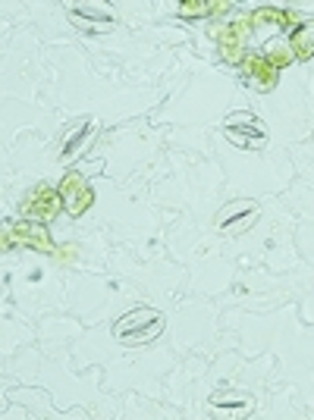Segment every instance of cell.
I'll return each mask as SVG.
<instances>
[{
    "mask_svg": "<svg viewBox=\"0 0 314 420\" xmlns=\"http://www.w3.org/2000/svg\"><path fill=\"white\" fill-rule=\"evenodd\" d=\"M60 204H63V194L60 192H54V188H47V185H38L35 192H29V198H25V204H23V210H25V216L29 220H51L54 214L60 210Z\"/></svg>",
    "mask_w": 314,
    "mask_h": 420,
    "instance_id": "7a4b0ae2",
    "label": "cell"
},
{
    "mask_svg": "<svg viewBox=\"0 0 314 420\" xmlns=\"http://www.w3.org/2000/svg\"><path fill=\"white\" fill-rule=\"evenodd\" d=\"M242 210H255V201H239V204H229L227 210H223V216H220V226H223V223H229V216L242 214Z\"/></svg>",
    "mask_w": 314,
    "mask_h": 420,
    "instance_id": "4fadbf2b",
    "label": "cell"
},
{
    "mask_svg": "<svg viewBox=\"0 0 314 420\" xmlns=\"http://www.w3.org/2000/svg\"><path fill=\"white\" fill-rule=\"evenodd\" d=\"M227 138L233 144H239V148H261V144H267V132H261L258 125H251V129H236V125H227Z\"/></svg>",
    "mask_w": 314,
    "mask_h": 420,
    "instance_id": "8992f818",
    "label": "cell"
},
{
    "mask_svg": "<svg viewBox=\"0 0 314 420\" xmlns=\"http://www.w3.org/2000/svg\"><path fill=\"white\" fill-rule=\"evenodd\" d=\"M264 57H267L277 69H280V66H286V63L296 60V54H292V47H270V54H264Z\"/></svg>",
    "mask_w": 314,
    "mask_h": 420,
    "instance_id": "8fae6325",
    "label": "cell"
},
{
    "mask_svg": "<svg viewBox=\"0 0 314 420\" xmlns=\"http://www.w3.org/2000/svg\"><path fill=\"white\" fill-rule=\"evenodd\" d=\"M246 32H248V23H233V25H227L220 35H217V44H220V54L227 60H239V51H242V44H246Z\"/></svg>",
    "mask_w": 314,
    "mask_h": 420,
    "instance_id": "5b68a950",
    "label": "cell"
},
{
    "mask_svg": "<svg viewBox=\"0 0 314 420\" xmlns=\"http://www.w3.org/2000/svg\"><path fill=\"white\" fill-rule=\"evenodd\" d=\"M164 330V320H155V323L148 326V330H135V333H126L123 335V342L126 345H135V342H148V339H155V335Z\"/></svg>",
    "mask_w": 314,
    "mask_h": 420,
    "instance_id": "30bf717a",
    "label": "cell"
},
{
    "mask_svg": "<svg viewBox=\"0 0 314 420\" xmlns=\"http://www.w3.org/2000/svg\"><path fill=\"white\" fill-rule=\"evenodd\" d=\"M292 54H296V60H308L314 57V41L308 32H298L296 38H292Z\"/></svg>",
    "mask_w": 314,
    "mask_h": 420,
    "instance_id": "9c48e42d",
    "label": "cell"
},
{
    "mask_svg": "<svg viewBox=\"0 0 314 420\" xmlns=\"http://www.w3.org/2000/svg\"><path fill=\"white\" fill-rule=\"evenodd\" d=\"M10 239L16 245H25V248H35V251H51L54 242L47 235V229L41 226L38 220H25V223H16L10 229Z\"/></svg>",
    "mask_w": 314,
    "mask_h": 420,
    "instance_id": "3957f363",
    "label": "cell"
},
{
    "mask_svg": "<svg viewBox=\"0 0 314 420\" xmlns=\"http://www.w3.org/2000/svg\"><path fill=\"white\" fill-rule=\"evenodd\" d=\"M242 69H246V75L255 82V88L270 91L277 85V66L267 57H261V54H251V57L242 60Z\"/></svg>",
    "mask_w": 314,
    "mask_h": 420,
    "instance_id": "277c9868",
    "label": "cell"
},
{
    "mask_svg": "<svg viewBox=\"0 0 314 420\" xmlns=\"http://www.w3.org/2000/svg\"><path fill=\"white\" fill-rule=\"evenodd\" d=\"M251 23L255 25H280V29H286V25L292 23V13L277 10V6H261V10H255Z\"/></svg>",
    "mask_w": 314,
    "mask_h": 420,
    "instance_id": "52a82bcc",
    "label": "cell"
},
{
    "mask_svg": "<svg viewBox=\"0 0 314 420\" xmlns=\"http://www.w3.org/2000/svg\"><path fill=\"white\" fill-rule=\"evenodd\" d=\"M179 10L186 16H201V13H211V0H186V4H179Z\"/></svg>",
    "mask_w": 314,
    "mask_h": 420,
    "instance_id": "7c38bea8",
    "label": "cell"
},
{
    "mask_svg": "<svg viewBox=\"0 0 314 420\" xmlns=\"http://www.w3.org/2000/svg\"><path fill=\"white\" fill-rule=\"evenodd\" d=\"M145 320H157V314L151 311V307H138V311L126 314V317L120 320V323H114V333H116V335H126V333L132 330V326H142Z\"/></svg>",
    "mask_w": 314,
    "mask_h": 420,
    "instance_id": "ba28073f",
    "label": "cell"
},
{
    "mask_svg": "<svg viewBox=\"0 0 314 420\" xmlns=\"http://www.w3.org/2000/svg\"><path fill=\"white\" fill-rule=\"evenodd\" d=\"M60 194H63V204H66L69 214H85L88 207H92V201H95V194H92V188H88V182L79 176V173H69L66 179L60 182Z\"/></svg>",
    "mask_w": 314,
    "mask_h": 420,
    "instance_id": "6da1fadb",
    "label": "cell"
}]
</instances>
